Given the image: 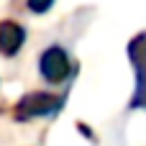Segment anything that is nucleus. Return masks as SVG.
<instances>
[{
  "mask_svg": "<svg viewBox=\"0 0 146 146\" xmlns=\"http://www.w3.org/2000/svg\"><path fill=\"white\" fill-rule=\"evenodd\" d=\"M38 72H41V77L49 82V85H59V82H64L72 72H74V64H72V59H69V54L62 49V46H49V49H44V54H41V59H38Z\"/></svg>",
  "mask_w": 146,
  "mask_h": 146,
  "instance_id": "nucleus-3",
  "label": "nucleus"
},
{
  "mask_svg": "<svg viewBox=\"0 0 146 146\" xmlns=\"http://www.w3.org/2000/svg\"><path fill=\"white\" fill-rule=\"evenodd\" d=\"M128 59L136 72V87L128 100V108L139 110V108H146V31L136 33L128 41Z\"/></svg>",
  "mask_w": 146,
  "mask_h": 146,
  "instance_id": "nucleus-2",
  "label": "nucleus"
},
{
  "mask_svg": "<svg viewBox=\"0 0 146 146\" xmlns=\"http://www.w3.org/2000/svg\"><path fill=\"white\" fill-rule=\"evenodd\" d=\"M26 41V28L15 21H0V54L15 56Z\"/></svg>",
  "mask_w": 146,
  "mask_h": 146,
  "instance_id": "nucleus-4",
  "label": "nucleus"
},
{
  "mask_svg": "<svg viewBox=\"0 0 146 146\" xmlns=\"http://www.w3.org/2000/svg\"><path fill=\"white\" fill-rule=\"evenodd\" d=\"M64 98L54 95V92H26L18 103H15V121H33V118H46L54 115L56 110H62Z\"/></svg>",
  "mask_w": 146,
  "mask_h": 146,
  "instance_id": "nucleus-1",
  "label": "nucleus"
},
{
  "mask_svg": "<svg viewBox=\"0 0 146 146\" xmlns=\"http://www.w3.org/2000/svg\"><path fill=\"white\" fill-rule=\"evenodd\" d=\"M54 5V0H28V10L31 13H46Z\"/></svg>",
  "mask_w": 146,
  "mask_h": 146,
  "instance_id": "nucleus-5",
  "label": "nucleus"
}]
</instances>
